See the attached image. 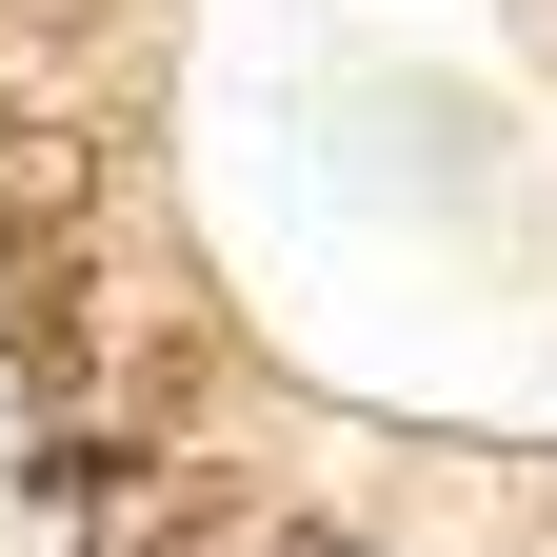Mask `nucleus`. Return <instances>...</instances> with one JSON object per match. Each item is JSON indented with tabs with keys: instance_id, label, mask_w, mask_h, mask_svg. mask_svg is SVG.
Returning a JSON list of instances; mask_svg holds the SVG:
<instances>
[{
	"instance_id": "1",
	"label": "nucleus",
	"mask_w": 557,
	"mask_h": 557,
	"mask_svg": "<svg viewBox=\"0 0 557 557\" xmlns=\"http://www.w3.org/2000/svg\"><path fill=\"white\" fill-rule=\"evenodd\" d=\"M120 557H239V498H180L160 537H120Z\"/></svg>"
}]
</instances>
